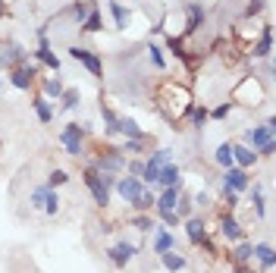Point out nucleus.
<instances>
[{
  "label": "nucleus",
  "mask_w": 276,
  "mask_h": 273,
  "mask_svg": "<svg viewBox=\"0 0 276 273\" xmlns=\"http://www.w3.org/2000/svg\"><path fill=\"white\" fill-rule=\"evenodd\" d=\"M273 132H276V123L270 119V123H264V126H254V129H248V141L254 144V148H264V144H270L273 141Z\"/></svg>",
  "instance_id": "nucleus-1"
},
{
  "label": "nucleus",
  "mask_w": 276,
  "mask_h": 273,
  "mask_svg": "<svg viewBox=\"0 0 276 273\" xmlns=\"http://www.w3.org/2000/svg\"><path fill=\"white\" fill-rule=\"evenodd\" d=\"M63 144H66V154H72V157L82 154V129H79V123H69L63 129Z\"/></svg>",
  "instance_id": "nucleus-2"
},
{
  "label": "nucleus",
  "mask_w": 276,
  "mask_h": 273,
  "mask_svg": "<svg viewBox=\"0 0 276 273\" xmlns=\"http://www.w3.org/2000/svg\"><path fill=\"white\" fill-rule=\"evenodd\" d=\"M85 182H88V189H91V195H95V201H98V204L104 207L110 195H107V186H104V179H101V173H98V170H88V173H85Z\"/></svg>",
  "instance_id": "nucleus-3"
},
{
  "label": "nucleus",
  "mask_w": 276,
  "mask_h": 273,
  "mask_svg": "<svg viewBox=\"0 0 276 273\" xmlns=\"http://www.w3.org/2000/svg\"><path fill=\"white\" fill-rule=\"evenodd\" d=\"M223 186H226V192H242V189L248 186V176H245V170H235V167H226V176H223Z\"/></svg>",
  "instance_id": "nucleus-4"
},
{
  "label": "nucleus",
  "mask_w": 276,
  "mask_h": 273,
  "mask_svg": "<svg viewBox=\"0 0 276 273\" xmlns=\"http://www.w3.org/2000/svg\"><path fill=\"white\" fill-rule=\"evenodd\" d=\"M69 53H72L76 60H82V63L88 66V72H91V76H101V60L95 57V53H88L85 47H69Z\"/></svg>",
  "instance_id": "nucleus-5"
},
{
  "label": "nucleus",
  "mask_w": 276,
  "mask_h": 273,
  "mask_svg": "<svg viewBox=\"0 0 276 273\" xmlns=\"http://www.w3.org/2000/svg\"><path fill=\"white\" fill-rule=\"evenodd\" d=\"M116 189H119V195L126 198V201H135V198L141 195V182H138L135 176H126V179H119Z\"/></svg>",
  "instance_id": "nucleus-6"
},
{
  "label": "nucleus",
  "mask_w": 276,
  "mask_h": 273,
  "mask_svg": "<svg viewBox=\"0 0 276 273\" xmlns=\"http://www.w3.org/2000/svg\"><path fill=\"white\" fill-rule=\"evenodd\" d=\"M132 254H135V245H129V242H119L116 248H110V261H113L116 267H126Z\"/></svg>",
  "instance_id": "nucleus-7"
},
{
  "label": "nucleus",
  "mask_w": 276,
  "mask_h": 273,
  "mask_svg": "<svg viewBox=\"0 0 276 273\" xmlns=\"http://www.w3.org/2000/svg\"><path fill=\"white\" fill-rule=\"evenodd\" d=\"M157 182H163V186H179L182 189V179H179V167H173V163H163L160 167V176H157Z\"/></svg>",
  "instance_id": "nucleus-8"
},
{
  "label": "nucleus",
  "mask_w": 276,
  "mask_h": 273,
  "mask_svg": "<svg viewBox=\"0 0 276 273\" xmlns=\"http://www.w3.org/2000/svg\"><path fill=\"white\" fill-rule=\"evenodd\" d=\"M25 57V50L19 44H7L4 50H0V66H13V63H19Z\"/></svg>",
  "instance_id": "nucleus-9"
},
{
  "label": "nucleus",
  "mask_w": 276,
  "mask_h": 273,
  "mask_svg": "<svg viewBox=\"0 0 276 273\" xmlns=\"http://www.w3.org/2000/svg\"><path fill=\"white\" fill-rule=\"evenodd\" d=\"M176 204H179V186H170L167 192L157 198V210H173Z\"/></svg>",
  "instance_id": "nucleus-10"
},
{
  "label": "nucleus",
  "mask_w": 276,
  "mask_h": 273,
  "mask_svg": "<svg viewBox=\"0 0 276 273\" xmlns=\"http://www.w3.org/2000/svg\"><path fill=\"white\" fill-rule=\"evenodd\" d=\"M113 154H107V157H98V170H104V173H110V170H119L122 167V157L116 154V148H110Z\"/></svg>",
  "instance_id": "nucleus-11"
},
{
  "label": "nucleus",
  "mask_w": 276,
  "mask_h": 273,
  "mask_svg": "<svg viewBox=\"0 0 276 273\" xmlns=\"http://www.w3.org/2000/svg\"><path fill=\"white\" fill-rule=\"evenodd\" d=\"M116 132H122L126 138H129V135H132V138H141V129H138L132 119H119V116H116Z\"/></svg>",
  "instance_id": "nucleus-12"
},
{
  "label": "nucleus",
  "mask_w": 276,
  "mask_h": 273,
  "mask_svg": "<svg viewBox=\"0 0 276 273\" xmlns=\"http://www.w3.org/2000/svg\"><path fill=\"white\" fill-rule=\"evenodd\" d=\"M170 248H173V235L163 232V229H157V235H154V251L163 254V251H170Z\"/></svg>",
  "instance_id": "nucleus-13"
},
{
  "label": "nucleus",
  "mask_w": 276,
  "mask_h": 273,
  "mask_svg": "<svg viewBox=\"0 0 276 273\" xmlns=\"http://www.w3.org/2000/svg\"><path fill=\"white\" fill-rule=\"evenodd\" d=\"M254 254H257V261H261L267 270H270V267H273V261H276V254H273V248H270V245H257V248H254Z\"/></svg>",
  "instance_id": "nucleus-14"
},
{
  "label": "nucleus",
  "mask_w": 276,
  "mask_h": 273,
  "mask_svg": "<svg viewBox=\"0 0 276 273\" xmlns=\"http://www.w3.org/2000/svg\"><path fill=\"white\" fill-rule=\"evenodd\" d=\"M163 267L176 273V270L186 267V258H182V254H170V251H163Z\"/></svg>",
  "instance_id": "nucleus-15"
},
{
  "label": "nucleus",
  "mask_w": 276,
  "mask_h": 273,
  "mask_svg": "<svg viewBox=\"0 0 276 273\" xmlns=\"http://www.w3.org/2000/svg\"><path fill=\"white\" fill-rule=\"evenodd\" d=\"M110 10H113V19H116V28H126V25H129V10H126L122 4H116V0H113V4H110Z\"/></svg>",
  "instance_id": "nucleus-16"
},
{
  "label": "nucleus",
  "mask_w": 276,
  "mask_h": 273,
  "mask_svg": "<svg viewBox=\"0 0 276 273\" xmlns=\"http://www.w3.org/2000/svg\"><path fill=\"white\" fill-rule=\"evenodd\" d=\"M32 76H35V69H16V72H13V85H16V88H28V85H32Z\"/></svg>",
  "instance_id": "nucleus-17"
},
{
  "label": "nucleus",
  "mask_w": 276,
  "mask_h": 273,
  "mask_svg": "<svg viewBox=\"0 0 276 273\" xmlns=\"http://www.w3.org/2000/svg\"><path fill=\"white\" fill-rule=\"evenodd\" d=\"M38 57L50 66V69H60V60H57V53H50V47H47V41L41 38V50H38Z\"/></svg>",
  "instance_id": "nucleus-18"
},
{
  "label": "nucleus",
  "mask_w": 276,
  "mask_h": 273,
  "mask_svg": "<svg viewBox=\"0 0 276 273\" xmlns=\"http://www.w3.org/2000/svg\"><path fill=\"white\" fill-rule=\"evenodd\" d=\"M217 163H220V167H232V144H220V148H217Z\"/></svg>",
  "instance_id": "nucleus-19"
},
{
  "label": "nucleus",
  "mask_w": 276,
  "mask_h": 273,
  "mask_svg": "<svg viewBox=\"0 0 276 273\" xmlns=\"http://www.w3.org/2000/svg\"><path fill=\"white\" fill-rule=\"evenodd\" d=\"M232 160L242 163V167H251V163H254V151H248V148H232Z\"/></svg>",
  "instance_id": "nucleus-20"
},
{
  "label": "nucleus",
  "mask_w": 276,
  "mask_h": 273,
  "mask_svg": "<svg viewBox=\"0 0 276 273\" xmlns=\"http://www.w3.org/2000/svg\"><path fill=\"white\" fill-rule=\"evenodd\" d=\"M186 226H189V239L192 242H204V223L201 220H189Z\"/></svg>",
  "instance_id": "nucleus-21"
},
{
  "label": "nucleus",
  "mask_w": 276,
  "mask_h": 273,
  "mask_svg": "<svg viewBox=\"0 0 276 273\" xmlns=\"http://www.w3.org/2000/svg\"><path fill=\"white\" fill-rule=\"evenodd\" d=\"M223 235H226V239H242V229H238V223L232 220V217H226V220H223Z\"/></svg>",
  "instance_id": "nucleus-22"
},
{
  "label": "nucleus",
  "mask_w": 276,
  "mask_h": 273,
  "mask_svg": "<svg viewBox=\"0 0 276 273\" xmlns=\"http://www.w3.org/2000/svg\"><path fill=\"white\" fill-rule=\"evenodd\" d=\"M35 113H38V119H41V123H50V119H53V110L47 107V101H44V98L35 101Z\"/></svg>",
  "instance_id": "nucleus-23"
},
{
  "label": "nucleus",
  "mask_w": 276,
  "mask_h": 273,
  "mask_svg": "<svg viewBox=\"0 0 276 273\" xmlns=\"http://www.w3.org/2000/svg\"><path fill=\"white\" fill-rule=\"evenodd\" d=\"M270 35H273V28L267 25V28H264V38H261V44L254 47V53H257V57H267V53H270Z\"/></svg>",
  "instance_id": "nucleus-24"
},
{
  "label": "nucleus",
  "mask_w": 276,
  "mask_h": 273,
  "mask_svg": "<svg viewBox=\"0 0 276 273\" xmlns=\"http://www.w3.org/2000/svg\"><path fill=\"white\" fill-rule=\"evenodd\" d=\"M157 176H160V167L157 163H144V170H141V179H148V182H157Z\"/></svg>",
  "instance_id": "nucleus-25"
},
{
  "label": "nucleus",
  "mask_w": 276,
  "mask_h": 273,
  "mask_svg": "<svg viewBox=\"0 0 276 273\" xmlns=\"http://www.w3.org/2000/svg\"><path fill=\"white\" fill-rule=\"evenodd\" d=\"M132 204H135L138 210H148V207L154 204V195H148V192H141V195L135 198V201H132Z\"/></svg>",
  "instance_id": "nucleus-26"
},
{
  "label": "nucleus",
  "mask_w": 276,
  "mask_h": 273,
  "mask_svg": "<svg viewBox=\"0 0 276 273\" xmlns=\"http://www.w3.org/2000/svg\"><path fill=\"white\" fill-rule=\"evenodd\" d=\"M44 91H47V95H53V98H60V95H63L60 79H47V82H44Z\"/></svg>",
  "instance_id": "nucleus-27"
},
{
  "label": "nucleus",
  "mask_w": 276,
  "mask_h": 273,
  "mask_svg": "<svg viewBox=\"0 0 276 273\" xmlns=\"http://www.w3.org/2000/svg\"><path fill=\"white\" fill-rule=\"evenodd\" d=\"M47 195H50V189H38V192H35V195H32V204H35V207H44V201H47Z\"/></svg>",
  "instance_id": "nucleus-28"
},
{
  "label": "nucleus",
  "mask_w": 276,
  "mask_h": 273,
  "mask_svg": "<svg viewBox=\"0 0 276 273\" xmlns=\"http://www.w3.org/2000/svg\"><path fill=\"white\" fill-rule=\"evenodd\" d=\"M44 210H47V214H57V210H60V198L53 195V192L47 195V201H44Z\"/></svg>",
  "instance_id": "nucleus-29"
},
{
  "label": "nucleus",
  "mask_w": 276,
  "mask_h": 273,
  "mask_svg": "<svg viewBox=\"0 0 276 273\" xmlns=\"http://www.w3.org/2000/svg\"><path fill=\"white\" fill-rule=\"evenodd\" d=\"M85 28H88V32H98V28H101V16H98V13H91L88 19H85Z\"/></svg>",
  "instance_id": "nucleus-30"
},
{
  "label": "nucleus",
  "mask_w": 276,
  "mask_h": 273,
  "mask_svg": "<svg viewBox=\"0 0 276 273\" xmlns=\"http://www.w3.org/2000/svg\"><path fill=\"white\" fill-rule=\"evenodd\" d=\"M151 163H157V167H163V163H170V151L163 148V151H157L154 157H151Z\"/></svg>",
  "instance_id": "nucleus-31"
},
{
  "label": "nucleus",
  "mask_w": 276,
  "mask_h": 273,
  "mask_svg": "<svg viewBox=\"0 0 276 273\" xmlns=\"http://www.w3.org/2000/svg\"><path fill=\"white\" fill-rule=\"evenodd\" d=\"M251 254H254V248H251V245H238V251H235V258H238V261H248V258H251Z\"/></svg>",
  "instance_id": "nucleus-32"
},
{
  "label": "nucleus",
  "mask_w": 276,
  "mask_h": 273,
  "mask_svg": "<svg viewBox=\"0 0 276 273\" xmlns=\"http://www.w3.org/2000/svg\"><path fill=\"white\" fill-rule=\"evenodd\" d=\"M198 22H201V10H198V7H192V10H189V28H195Z\"/></svg>",
  "instance_id": "nucleus-33"
},
{
  "label": "nucleus",
  "mask_w": 276,
  "mask_h": 273,
  "mask_svg": "<svg viewBox=\"0 0 276 273\" xmlns=\"http://www.w3.org/2000/svg\"><path fill=\"white\" fill-rule=\"evenodd\" d=\"M63 104H66V107H76V104H79V91H66V95H63Z\"/></svg>",
  "instance_id": "nucleus-34"
},
{
  "label": "nucleus",
  "mask_w": 276,
  "mask_h": 273,
  "mask_svg": "<svg viewBox=\"0 0 276 273\" xmlns=\"http://www.w3.org/2000/svg\"><path fill=\"white\" fill-rule=\"evenodd\" d=\"M66 179H69V176H66L63 170H53V176H50V186H63Z\"/></svg>",
  "instance_id": "nucleus-35"
},
{
  "label": "nucleus",
  "mask_w": 276,
  "mask_h": 273,
  "mask_svg": "<svg viewBox=\"0 0 276 273\" xmlns=\"http://www.w3.org/2000/svg\"><path fill=\"white\" fill-rule=\"evenodd\" d=\"M254 210H257V217H264V198L257 189H254Z\"/></svg>",
  "instance_id": "nucleus-36"
},
{
  "label": "nucleus",
  "mask_w": 276,
  "mask_h": 273,
  "mask_svg": "<svg viewBox=\"0 0 276 273\" xmlns=\"http://www.w3.org/2000/svg\"><path fill=\"white\" fill-rule=\"evenodd\" d=\"M151 63H154V66H163V53H160V47H151Z\"/></svg>",
  "instance_id": "nucleus-37"
},
{
  "label": "nucleus",
  "mask_w": 276,
  "mask_h": 273,
  "mask_svg": "<svg viewBox=\"0 0 276 273\" xmlns=\"http://www.w3.org/2000/svg\"><path fill=\"white\" fill-rule=\"evenodd\" d=\"M135 226H138V229H144V232H148V229H151L154 223L148 220V217H135Z\"/></svg>",
  "instance_id": "nucleus-38"
},
{
  "label": "nucleus",
  "mask_w": 276,
  "mask_h": 273,
  "mask_svg": "<svg viewBox=\"0 0 276 273\" xmlns=\"http://www.w3.org/2000/svg\"><path fill=\"white\" fill-rule=\"evenodd\" d=\"M204 119H207V110H195V123L198 126H204Z\"/></svg>",
  "instance_id": "nucleus-39"
},
{
  "label": "nucleus",
  "mask_w": 276,
  "mask_h": 273,
  "mask_svg": "<svg viewBox=\"0 0 276 273\" xmlns=\"http://www.w3.org/2000/svg\"><path fill=\"white\" fill-rule=\"evenodd\" d=\"M226 113H229V104H220L217 110H213V116H226Z\"/></svg>",
  "instance_id": "nucleus-40"
},
{
  "label": "nucleus",
  "mask_w": 276,
  "mask_h": 273,
  "mask_svg": "<svg viewBox=\"0 0 276 273\" xmlns=\"http://www.w3.org/2000/svg\"><path fill=\"white\" fill-rule=\"evenodd\" d=\"M72 16H76V19H79V22H82V19H85V7H82V4H79V7H76V10H72Z\"/></svg>",
  "instance_id": "nucleus-41"
}]
</instances>
